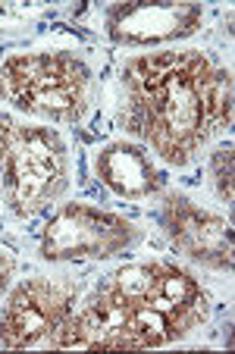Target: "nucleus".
<instances>
[{"label": "nucleus", "instance_id": "1", "mask_svg": "<svg viewBox=\"0 0 235 354\" xmlns=\"http://www.w3.org/2000/svg\"><path fill=\"white\" fill-rule=\"evenodd\" d=\"M210 63L198 50L138 57L126 66V126L169 163H185L207 138L201 85Z\"/></svg>", "mask_w": 235, "mask_h": 354}, {"label": "nucleus", "instance_id": "2", "mask_svg": "<svg viewBox=\"0 0 235 354\" xmlns=\"http://www.w3.org/2000/svg\"><path fill=\"white\" fill-rule=\"evenodd\" d=\"M0 97L26 113L75 122L85 110L88 69L69 54H26L0 69Z\"/></svg>", "mask_w": 235, "mask_h": 354}, {"label": "nucleus", "instance_id": "3", "mask_svg": "<svg viewBox=\"0 0 235 354\" xmlns=\"http://www.w3.org/2000/svg\"><path fill=\"white\" fill-rule=\"evenodd\" d=\"M3 198L16 214H35L66 188V147L50 129L16 126L0 169Z\"/></svg>", "mask_w": 235, "mask_h": 354}, {"label": "nucleus", "instance_id": "4", "mask_svg": "<svg viewBox=\"0 0 235 354\" xmlns=\"http://www.w3.org/2000/svg\"><path fill=\"white\" fill-rule=\"evenodd\" d=\"M107 286L122 298L163 314L179 329V335L191 333L207 317V298L201 286L173 263H132L110 276Z\"/></svg>", "mask_w": 235, "mask_h": 354}, {"label": "nucleus", "instance_id": "5", "mask_svg": "<svg viewBox=\"0 0 235 354\" xmlns=\"http://www.w3.org/2000/svg\"><path fill=\"white\" fill-rule=\"evenodd\" d=\"M138 239L129 220L107 210L69 204L44 226L41 254L47 261H82V257H113Z\"/></svg>", "mask_w": 235, "mask_h": 354}, {"label": "nucleus", "instance_id": "6", "mask_svg": "<svg viewBox=\"0 0 235 354\" xmlns=\"http://www.w3.org/2000/svg\"><path fill=\"white\" fill-rule=\"evenodd\" d=\"M79 286L66 279H28L10 295L0 317V345L32 348L73 314Z\"/></svg>", "mask_w": 235, "mask_h": 354}, {"label": "nucleus", "instance_id": "7", "mask_svg": "<svg viewBox=\"0 0 235 354\" xmlns=\"http://www.w3.org/2000/svg\"><path fill=\"white\" fill-rule=\"evenodd\" d=\"M201 22L198 3H120L107 26L120 44H160L191 35Z\"/></svg>", "mask_w": 235, "mask_h": 354}, {"label": "nucleus", "instance_id": "8", "mask_svg": "<svg viewBox=\"0 0 235 354\" xmlns=\"http://www.w3.org/2000/svg\"><path fill=\"white\" fill-rule=\"evenodd\" d=\"M163 220H167L169 239L185 254L198 257V261L210 263V267H220V270L232 267V229H229V223L223 216L204 214L195 204L173 198L167 204Z\"/></svg>", "mask_w": 235, "mask_h": 354}, {"label": "nucleus", "instance_id": "9", "mask_svg": "<svg viewBox=\"0 0 235 354\" xmlns=\"http://www.w3.org/2000/svg\"><path fill=\"white\" fill-rule=\"evenodd\" d=\"M97 176L120 198H148L163 185L151 157L132 145H110L97 157Z\"/></svg>", "mask_w": 235, "mask_h": 354}, {"label": "nucleus", "instance_id": "10", "mask_svg": "<svg viewBox=\"0 0 235 354\" xmlns=\"http://www.w3.org/2000/svg\"><path fill=\"white\" fill-rule=\"evenodd\" d=\"M204 100V116H207V129H223L232 122V75L226 69H214L204 75L201 85Z\"/></svg>", "mask_w": 235, "mask_h": 354}, {"label": "nucleus", "instance_id": "11", "mask_svg": "<svg viewBox=\"0 0 235 354\" xmlns=\"http://www.w3.org/2000/svg\"><path fill=\"white\" fill-rule=\"evenodd\" d=\"M214 179L216 192L226 204H232V147H220L214 157Z\"/></svg>", "mask_w": 235, "mask_h": 354}, {"label": "nucleus", "instance_id": "12", "mask_svg": "<svg viewBox=\"0 0 235 354\" xmlns=\"http://www.w3.org/2000/svg\"><path fill=\"white\" fill-rule=\"evenodd\" d=\"M16 132V122L10 116H0V169H3V160H7V151H10V141H13Z\"/></svg>", "mask_w": 235, "mask_h": 354}, {"label": "nucleus", "instance_id": "13", "mask_svg": "<svg viewBox=\"0 0 235 354\" xmlns=\"http://www.w3.org/2000/svg\"><path fill=\"white\" fill-rule=\"evenodd\" d=\"M13 270H16L13 257H10V254H0V295L7 292L10 279H13Z\"/></svg>", "mask_w": 235, "mask_h": 354}]
</instances>
